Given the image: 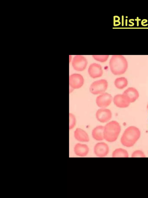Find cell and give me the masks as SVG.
Segmentation results:
<instances>
[{
	"mask_svg": "<svg viewBox=\"0 0 148 198\" xmlns=\"http://www.w3.org/2000/svg\"><path fill=\"white\" fill-rule=\"evenodd\" d=\"M139 129L136 126H131L124 131L121 139V142L124 146L130 147L133 146L140 136Z\"/></svg>",
	"mask_w": 148,
	"mask_h": 198,
	"instance_id": "cell-1",
	"label": "cell"
},
{
	"mask_svg": "<svg viewBox=\"0 0 148 198\" xmlns=\"http://www.w3.org/2000/svg\"><path fill=\"white\" fill-rule=\"evenodd\" d=\"M110 69L114 75L124 73L128 67V63L126 58L122 55H112L109 62Z\"/></svg>",
	"mask_w": 148,
	"mask_h": 198,
	"instance_id": "cell-2",
	"label": "cell"
},
{
	"mask_svg": "<svg viewBox=\"0 0 148 198\" xmlns=\"http://www.w3.org/2000/svg\"><path fill=\"white\" fill-rule=\"evenodd\" d=\"M121 131V127L118 122L112 121L104 126V138L109 142H113L117 139Z\"/></svg>",
	"mask_w": 148,
	"mask_h": 198,
	"instance_id": "cell-3",
	"label": "cell"
},
{
	"mask_svg": "<svg viewBox=\"0 0 148 198\" xmlns=\"http://www.w3.org/2000/svg\"><path fill=\"white\" fill-rule=\"evenodd\" d=\"M108 86V82L106 80L101 79L97 80L91 84L90 87V91L94 95L101 94L106 90Z\"/></svg>",
	"mask_w": 148,
	"mask_h": 198,
	"instance_id": "cell-4",
	"label": "cell"
},
{
	"mask_svg": "<svg viewBox=\"0 0 148 198\" xmlns=\"http://www.w3.org/2000/svg\"><path fill=\"white\" fill-rule=\"evenodd\" d=\"M87 64L86 59L81 55H76L73 58L72 65L74 69L77 71L84 70Z\"/></svg>",
	"mask_w": 148,
	"mask_h": 198,
	"instance_id": "cell-5",
	"label": "cell"
},
{
	"mask_svg": "<svg viewBox=\"0 0 148 198\" xmlns=\"http://www.w3.org/2000/svg\"><path fill=\"white\" fill-rule=\"evenodd\" d=\"M112 97L111 95L106 92L103 93L96 99V103L98 106L104 108L109 106L111 103Z\"/></svg>",
	"mask_w": 148,
	"mask_h": 198,
	"instance_id": "cell-6",
	"label": "cell"
},
{
	"mask_svg": "<svg viewBox=\"0 0 148 198\" xmlns=\"http://www.w3.org/2000/svg\"><path fill=\"white\" fill-rule=\"evenodd\" d=\"M84 82V78L80 74H73L69 76V85L72 88H79L82 86Z\"/></svg>",
	"mask_w": 148,
	"mask_h": 198,
	"instance_id": "cell-7",
	"label": "cell"
},
{
	"mask_svg": "<svg viewBox=\"0 0 148 198\" xmlns=\"http://www.w3.org/2000/svg\"><path fill=\"white\" fill-rule=\"evenodd\" d=\"M112 114L110 110L105 108L98 109L96 112V117L97 120L101 123H105L111 118Z\"/></svg>",
	"mask_w": 148,
	"mask_h": 198,
	"instance_id": "cell-8",
	"label": "cell"
},
{
	"mask_svg": "<svg viewBox=\"0 0 148 198\" xmlns=\"http://www.w3.org/2000/svg\"><path fill=\"white\" fill-rule=\"evenodd\" d=\"M109 151L108 145L104 142L97 143L94 147V152L97 156L103 157L106 156Z\"/></svg>",
	"mask_w": 148,
	"mask_h": 198,
	"instance_id": "cell-9",
	"label": "cell"
},
{
	"mask_svg": "<svg viewBox=\"0 0 148 198\" xmlns=\"http://www.w3.org/2000/svg\"><path fill=\"white\" fill-rule=\"evenodd\" d=\"M88 72L90 76L93 78L101 77L103 73L101 66L95 63H92L90 65Z\"/></svg>",
	"mask_w": 148,
	"mask_h": 198,
	"instance_id": "cell-10",
	"label": "cell"
},
{
	"mask_svg": "<svg viewBox=\"0 0 148 198\" xmlns=\"http://www.w3.org/2000/svg\"><path fill=\"white\" fill-rule=\"evenodd\" d=\"M113 102L117 107L120 108L127 107L129 106L130 103L123 94L115 95L113 98Z\"/></svg>",
	"mask_w": 148,
	"mask_h": 198,
	"instance_id": "cell-11",
	"label": "cell"
},
{
	"mask_svg": "<svg viewBox=\"0 0 148 198\" xmlns=\"http://www.w3.org/2000/svg\"><path fill=\"white\" fill-rule=\"evenodd\" d=\"M123 94L125 96L130 103L135 102L139 96L138 91L133 87L128 88L124 91Z\"/></svg>",
	"mask_w": 148,
	"mask_h": 198,
	"instance_id": "cell-12",
	"label": "cell"
},
{
	"mask_svg": "<svg viewBox=\"0 0 148 198\" xmlns=\"http://www.w3.org/2000/svg\"><path fill=\"white\" fill-rule=\"evenodd\" d=\"M89 149L88 146L84 144L78 143L74 147V151L75 154L80 157H85L88 154Z\"/></svg>",
	"mask_w": 148,
	"mask_h": 198,
	"instance_id": "cell-13",
	"label": "cell"
},
{
	"mask_svg": "<svg viewBox=\"0 0 148 198\" xmlns=\"http://www.w3.org/2000/svg\"><path fill=\"white\" fill-rule=\"evenodd\" d=\"M74 136L77 140L81 142H87L89 140L87 133L80 128H76L74 132Z\"/></svg>",
	"mask_w": 148,
	"mask_h": 198,
	"instance_id": "cell-14",
	"label": "cell"
},
{
	"mask_svg": "<svg viewBox=\"0 0 148 198\" xmlns=\"http://www.w3.org/2000/svg\"><path fill=\"white\" fill-rule=\"evenodd\" d=\"M104 126H98L92 130V135L93 138L97 141H101L104 138Z\"/></svg>",
	"mask_w": 148,
	"mask_h": 198,
	"instance_id": "cell-15",
	"label": "cell"
},
{
	"mask_svg": "<svg viewBox=\"0 0 148 198\" xmlns=\"http://www.w3.org/2000/svg\"><path fill=\"white\" fill-rule=\"evenodd\" d=\"M114 83L115 86L117 88L122 89L127 86L128 81L125 78L122 77L116 79Z\"/></svg>",
	"mask_w": 148,
	"mask_h": 198,
	"instance_id": "cell-16",
	"label": "cell"
},
{
	"mask_svg": "<svg viewBox=\"0 0 148 198\" xmlns=\"http://www.w3.org/2000/svg\"><path fill=\"white\" fill-rule=\"evenodd\" d=\"M113 157H128V154L127 151L121 148L115 149L112 152Z\"/></svg>",
	"mask_w": 148,
	"mask_h": 198,
	"instance_id": "cell-17",
	"label": "cell"
},
{
	"mask_svg": "<svg viewBox=\"0 0 148 198\" xmlns=\"http://www.w3.org/2000/svg\"><path fill=\"white\" fill-rule=\"evenodd\" d=\"M93 58L96 60L101 62H104L108 59V55H93Z\"/></svg>",
	"mask_w": 148,
	"mask_h": 198,
	"instance_id": "cell-18",
	"label": "cell"
},
{
	"mask_svg": "<svg viewBox=\"0 0 148 198\" xmlns=\"http://www.w3.org/2000/svg\"><path fill=\"white\" fill-rule=\"evenodd\" d=\"M69 126L70 130L73 128L75 126L76 123L75 118L73 115L69 113Z\"/></svg>",
	"mask_w": 148,
	"mask_h": 198,
	"instance_id": "cell-19",
	"label": "cell"
},
{
	"mask_svg": "<svg viewBox=\"0 0 148 198\" xmlns=\"http://www.w3.org/2000/svg\"><path fill=\"white\" fill-rule=\"evenodd\" d=\"M145 157V154L143 152L140 150H136L134 151L132 154V157Z\"/></svg>",
	"mask_w": 148,
	"mask_h": 198,
	"instance_id": "cell-20",
	"label": "cell"
},
{
	"mask_svg": "<svg viewBox=\"0 0 148 198\" xmlns=\"http://www.w3.org/2000/svg\"><path fill=\"white\" fill-rule=\"evenodd\" d=\"M147 22V20L146 19H143L142 20L141 22V24L142 26H147L148 25V24H144Z\"/></svg>",
	"mask_w": 148,
	"mask_h": 198,
	"instance_id": "cell-21",
	"label": "cell"
},
{
	"mask_svg": "<svg viewBox=\"0 0 148 198\" xmlns=\"http://www.w3.org/2000/svg\"><path fill=\"white\" fill-rule=\"evenodd\" d=\"M135 20L137 21V26H139V21L141 20L140 19H139L138 17H137L136 19H135Z\"/></svg>",
	"mask_w": 148,
	"mask_h": 198,
	"instance_id": "cell-22",
	"label": "cell"
},
{
	"mask_svg": "<svg viewBox=\"0 0 148 198\" xmlns=\"http://www.w3.org/2000/svg\"><path fill=\"white\" fill-rule=\"evenodd\" d=\"M134 21V19H129V21L130 23L132 24V26H134V24L133 22L131 21Z\"/></svg>",
	"mask_w": 148,
	"mask_h": 198,
	"instance_id": "cell-23",
	"label": "cell"
},
{
	"mask_svg": "<svg viewBox=\"0 0 148 198\" xmlns=\"http://www.w3.org/2000/svg\"><path fill=\"white\" fill-rule=\"evenodd\" d=\"M125 26H127V19H126L125 20Z\"/></svg>",
	"mask_w": 148,
	"mask_h": 198,
	"instance_id": "cell-24",
	"label": "cell"
},
{
	"mask_svg": "<svg viewBox=\"0 0 148 198\" xmlns=\"http://www.w3.org/2000/svg\"><path fill=\"white\" fill-rule=\"evenodd\" d=\"M147 108L148 109V104L147 105Z\"/></svg>",
	"mask_w": 148,
	"mask_h": 198,
	"instance_id": "cell-25",
	"label": "cell"
},
{
	"mask_svg": "<svg viewBox=\"0 0 148 198\" xmlns=\"http://www.w3.org/2000/svg\"><path fill=\"white\" fill-rule=\"evenodd\" d=\"M127 17H126V18H127Z\"/></svg>",
	"mask_w": 148,
	"mask_h": 198,
	"instance_id": "cell-26",
	"label": "cell"
}]
</instances>
